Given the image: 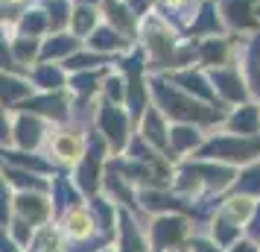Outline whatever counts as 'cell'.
Segmentation results:
<instances>
[{
	"label": "cell",
	"mask_w": 260,
	"mask_h": 252,
	"mask_svg": "<svg viewBox=\"0 0 260 252\" xmlns=\"http://www.w3.org/2000/svg\"><path fill=\"white\" fill-rule=\"evenodd\" d=\"M76 150H79V147H76L73 138H59V141H56V153H59V158H64V161H73V158H76Z\"/></svg>",
	"instance_id": "1"
},
{
	"label": "cell",
	"mask_w": 260,
	"mask_h": 252,
	"mask_svg": "<svg viewBox=\"0 0 260 252\" xmlns=\"http://www.w3.org/2000/svg\"><path fill=\"white\" fill-rule=\"evenodd\" d=\"M243 188H246V191H260V170L257 173H248L246 182H243Z\"/></svg>",
	"instance_id": "2"
},
{
	"label": "cell",
	"mask_w": 260,
	"mask_h": 252,
	"mask_svg": "<svg viewBox=\"0 0 260 252\" xmlns=\"http://www.w3.org/2000/svg\"><path fill=\"white\" fill-rule=\"evenodd\" d=\"M251 235H254V238H260V211H257V217H254V226H251Z\"/></svg>",
	"instance_id": "3"
},
{
	"label": "cell",
	"mask_w": 260,
	"mask_h": 252,
	"mask_svg": "<svg viewBox=\"0 0 260 252\" xmlns=\"http://www.w3.org/2000/svg\"><path fill=\"white\" fill-rule=\"evenodd\" d=\"M234 252H257V249H254V246H248V243H240Z\"/></svg>",
	"instance_id": "4"
}]
</instances>
